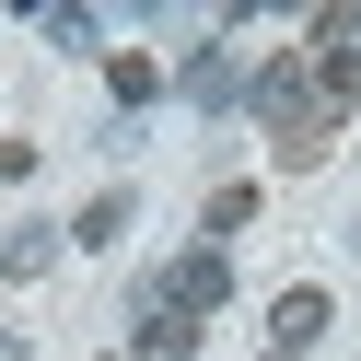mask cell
Listing matches in <instances>:
<instances>
[{"label": "cell", "mask_w": 361, "mask_h": 361, "mask_svg": "<svg viewBox=\"0 0 361 361\" xmlns=\"http://www.w3.org/2000/svg\"><path fill=\"white\" fill-rule=\"evenodd\" d=\"M245 105L280 128V152H291V164H314V140H326V117H338V105H326V82H314V59H268Z\"/></svg>", "instance_id": "1"}, {"label": "cell", "mask_w": 361, "mask_h": 361, "mask_svg": "<svg viewBox=\"0 0 361 361\" xmlns=\"http://www.w3.org/2000/svg\"><path fill=\"white\" fill-rule=\"evenodd\" d=\"M152 303H175V314H221V303H233V257H210V245H198V257H175L164 280H152Z\"/></svg>", "instance_id": "2"}, {"label": "cell", "mask_w": 361, "mask_h": 361, "mask_svg": "<svg viewBox=\"0 0 361 361\" xmlns=\"http://www.w3.org/2000/svg\"><path fill=\"white\" fill-rule=\"evenodd\" d=\"M268 338H280V350H314V338H326V291H280V303H268Z\"/></svg>", "instance_id": "3"}, {"label": "cell", "mask_w": 361, "mask_h": 361, "mask_svg": "<svg viewBox=\"0 0 361 361\" xmlns=\"http://www.w3.org/2000/svg\"><path fill=\"white\" fill-rule=\"evenodd\" d=\"M187 94H198V105H245V94H257V71L210 47V59H187Z\"/></svg>", "instance_id": "4"}, {"label": "cell", "mask_w": 361, "mask_h": 361, "mask_svg": "<svg viewBox=\"0 0 361 361\" xmlns=\"http://www.w3.org/2000/svg\"><path fill=\"white\" fill-rule=\"evenodd\" d=\"M198 350V314H175V303H140V361H187Z\"/></svg>", "instance_id": "5"}, {"label": "cell", "mask_w": 361, "mask_h": 361, "mask_svg": "<svg viewBox=\"0 0 361 361\" xmlns=\"http://www.w3.org/2000/svg\"><path fill=\"white\" fill-rule=\"evenodd\" d=\"M128 233V198L117 187H105V198H82V221H71V245H117Z\"/></svg>", "instance_id": "6"}, {"label": "cell", "mask_w": 361, "mask_h": 361, "mask_svg": "<svg viewBox=\"0 0 361 361\" xmlns=\"http://www.w3.org/2000/svg\"><path fill=\"white\" fill-rule=\"evenodd\" d=\"M105 82H117L128 105H152V94H164V59H140V47H128V59H105Z\"/></svg>", "instance_id": "7"}, {"label": "cell", "mask_w": 361, "mask_h": 361, "mask_svg": "<svg viewBox=\"0 0 361 361\" xmlns=\"http://www.w3.org/2000/svg\"><path fill=\"white\" fill-rule=\"evenodd\" d=\"M59 257V233H35V221H24V233H12V245H0V268H12V280H35V268H47Z\"/></svg>", "instance_id": "8"}, {"label": "cell", "mask_w": 361, "mask_h": 361, "mask_svg": "<svg viewBox=\"0 0 361 361\" xmlns=\"http://www.w3.org/2000/svg\"><path fill=\"white\" fill-rule=\"evenodd\" d=\"M268 361H303V350H268Z\"/></svg>", "instance_id": "9"}]
</instances>
